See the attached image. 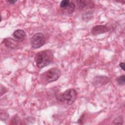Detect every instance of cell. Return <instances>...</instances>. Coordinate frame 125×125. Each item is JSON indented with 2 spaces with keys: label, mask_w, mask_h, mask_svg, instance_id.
I'll return each mask as SVG.
<instances>
[{
  "label": "cell",
  "mask_w": 125,
  "mask_h": 125,
  "mask_svg": "<svg viewBox=\"0 0 125 125\" xmlns=\"http://www.w3.org/2000/svg\"><path fill=\"white\" fill-rule=\"evenodd\" d=\"M119 66L120 67V68L124 71H125V63L124 62H121L119 64Z\"/></svg>",
  "instance_id": "16"
},
{
  "label": "cell",
  "mask_w": 125,
  "mask_h": 125,
  "mask_svg": "<svg viewBox=\"0 0 125 125\" xmlns=\"http://www.w3.org/2000/svg\"><path fill=\"white\" fill-rule=\"evenodd\" d=\"M8 118V115L6 113H1L0 118L1 120H5Z\"/></svg>",
  "instance_id": "14"
},
{
  "label": "cell",
  "mask_w": 125,
  "mask_h": 125,
  "mask_svg": "<svg viewBox=\"0 0 125 125\" xmlns=\"http://www.w3.org/2000/svg\"><path fill=\"white\" fill-rule=\"evenodd\" d=\"M60 70L56 67L52 68L42 74V79L47 83H50L57 81L61 76Z\"/></svg>",
  "instance_id": "3"
},
{
  "label": "cell",
  "mask_w": 125,
  "mask_h": 125,
  "mask_svg": "<svg viewBox=\"0 0 125 125\" xmlns=\"http://www.w3.org/2000/svg\"><path fill=\"white\" fill-rule=\"evenodd\" d=\"M53 58L52 52L50 50H45L38 52L35 57L37 66L39 68H42L49 64Z\"/></svg>",
  "instance_id": "1"
},
{
  "label": "cell",
  "mask_w": 125,
  "mask_h": 125,
  "mask_svg": "<svg viewBox=\"0 0 125 125\" xmlns=\"http://www.w3.org/2000/svg\"><path fill=\"white\" fill-rule=\"evenodd\" d=\"M116 81L117 83L121 85H124L125 84V76L123 75L122 76H119L116 79Z\"/></svg>",
  "instance_id": "10"
},
{
  "label": "cell",
  "mask_w": 125,
  "mask_h": 125,
  "mask_svg": "<svg viewBox=\"0 0 125 125\" xmlns=\"http://www.w3.org/2000/svg\"><path fill=\"white\" fill-rule=\"evenodd\" d=\"M17 1L16 0H8L7 2L10 4H14Z\"/></svg>",
  "instance_id": "17"
},
{
  "label": "cell",
  "mask_w": 125,
  "mask_h": 125,
  "mask_svg": "<svg viewBox=\"0 0 125 125\" xmlns=\"http://www.w3.org/2000/svg\"><path fill=\"white\" fill-rule=\"evenodd\" d=\"M4 45L7 47L11 48H15L18 46L17 42L16 40L10 38H5L3 41Z\"/></svg>",
  "instance_id": "8"
},
{
  "label": "cell",
  "mask_w": 125,
  "mask_h": 125,
  "mask_svg": "<svg viewBox=\"0 0 125 125\" xmlns=\"http://www.w3.org/2000/svg\"><path fill=\"white\" fill-rule=\"evenodd\" d=\"M77 97V92L74 89H68L59 97V101L71 105L74 103Z\"/></svg>",
  "instance_id": "2"
},
{
  "label": "cell",
  "mask_w": 125,
  "mask_h": 125,
  "mask_svg": "<svg viewBox=\"0 0 125 125\" xmlns=\"http://www.w3.org/2000/svg\"><path fill=\"white\" fill-rule=\"evenodd\" d=\"M92 17V13L91 12H88L84 13L82 17L83 20L89 21Z\"/></svg>",
  "instance_id": "12"
},
{
  "label": "cell",
  "mask_w": 125,
  "mask_h": 125,
  "mask_svg": "<svg viewBox=\"0 0 125 125\" xmlns=\"http://www.w3.org/2000/svg\"><path fill=\"white\" fill-rule=\"evenodd\" d=\"M75 7H76V5H75V3H73V2L70 1V3H69L68 6L64 10L66 11V12L67 14L70 15L73 13V12L74 11V10L75 9Z\"/></svg>",
  "instance_id": "9"
},
{
  "label": "cell",
  "mask_w": 125,
  "mask_h": 125,
  "mask_svg": "<svg viewBox=\"0 0 125 125\" xmlns=\"http://www.w3.org/2000/svg\"><path fill=\"white\" fill-rule=\"evenodd\" d=\"M69 3H70V1L68 0H62L60 3V7L65 10L68 6Z\"/></svg>",
  "instance_id": "11"
},
{
  "label": "cell",
  "mask_w": 125,
  "mask_h": 125,
  "mask_svg": "<svg viewBox=\"0 0 125 125\" xmlns=\"http://www.w3.org/2000/svg\"><path fill=\"white\" fill-rule=\"evenodd\" d=\"M10 124H21L20 120L19 119L18 117H14L11 121Z\"/></svg>",
  "instance_id": "13"
},
{
  "label": "cell",
  "mask_w": 125,
  "mask_h": 125,
  "mask_svg": "<svg viewBox=\"0 0 125 125\" xmlns=\"http://www.w3.org/2000/svg\"><path fill=\"white\" fill-rule=\"evenodd\" d=\"M113 124H123V121L122 120V118H117L116 119L114 122Z\"/></svg>",
  "instance_id": "15"
},
{
  "label": "cell",
  "mask_w": 125,
  "mask_h": 125,
  "mask_svg": "<svg viewBox=\"0 0 125 125\" xmlns=\"http://www.w3.org/2000/svg\"><path fill=\"white\" fill-rule=\"evenodd\" d=\"M109 29L105 25H98L94 26L91 30V33L94 35L96 36L99 34H104L107 32Z\"/></svg>",
  "instance_id": "5"
},
{
  "label": "cell",
  "mask_w": 125,
  "mask_h": 125,
  "mask_svg": "<svg viewBox=\"0 0 125 125\" xmlns=\"http://www.w3.org/2000/svg\"><path fill=\"white\" fill-rule=\"evenodd\" d=\"M13 37L17 41H22L26 37V33L23 30L18 29L14 32Z\"/></svg>",
  "instance_id": "7"
},
{
  "label": "cell",
  "mask_w": 125,
  "mask_h": 125,
  "mask_svg": "<svg viewBox=\"0 0 125 125\" xmlns=\"http://www.w3.org/2000/svg\"><path fill=\"white\" fill-rule=\"evenodd\" d=\"M45 42V37L42 33H37L34 35L31 38L30 41L31 45L34 49H38L40 48L44 44Z\"/></svg>",
  "instance_id": "4"
},
{
  "label": "cell",
  "mask_w": 125,
  "mask_h": 125,
  "mask_svg": "<svg viewBox=\"0 0 125 125\" xmlns=\"http://www.w3.org/2000/svg\"><path fill=\"white\" fill-rule=\"evenodd\" d=\"M109 81V79L108 77L106 76H96L93 82V85H95L97 86H103V85H104L106 84L107 83H108Z\"/></svg>",
  "instance_id": "6"
}]
</instances>
